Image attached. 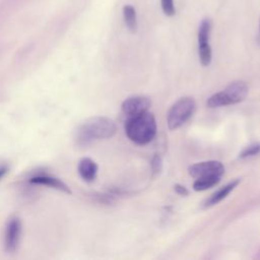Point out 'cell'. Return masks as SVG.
Wrapping results in <instances>:
<instances>
[{
  "label": "cell",
  "instance_id": "1",
  "mask_svg": "<svg viewBox=\"0 0 260 260\" xmlns=\"http://www.w3.org/2000/svg\"><path fill=\"white\" fill-rule=\"evenodd\" d=\"M116 132L117 125L114 120L104 116H95L79 125L76 130L75 140L78 145L85 146L96 140L111 138Z\"/></svg>",
  "mask_w": 260,
  "mask_h": 260
},
{
  "label": "cell",
  "instance_id": "2",
  "mask_svg": "<svg viewBox=\"0 0 260 260\" xmlns=\"http://www.w3.org/2000/svg\"><path fill=\"white\" fill-rule=\"evenodd\" d=\"M127 137L137 143L146 144L150 142L156 134V122L154 116L148 111L139 115L128 117L125 124Z\"/></svg>",
  "mask_w": 260,
  "mask_h": 260
},
{
  "label": "cell",
  "instance_id": "3",
  "mask_svg": "<svg viewBox=\"0 0 260 260\" xmlns=\"http://www.w3.org/2000/svg\"><path fill=\"white\" fill-rule=\"evenodd\" d=\"M248 91V85L244 81H234L221 91L212 94L207 100V106L209 108H218L241 103L247 98Z\"/></svg>",
  "mask_w": 260,
  "mask_h": 260
},
{
  "label": "cell",
  "instance_id": "4",
  "mask_svg": "<svg viewBox=\"0 0 260 260\" xmlns=\"http://www.w3.org/2000/svg\"><path fill=\"white\" fill-rule=\"evenodd\" d=\"M196 110V103L191 96H184L179 99L169 110L167 114L168 127L175 130L186 123L194 114Z\"/></svg>",
  "mask_w": 260,
  "mask_h": 260
},
{
  "label": "cell",
  "instance_id": "5",
  "mask_svg": "<svg viewBox=\"0 0 260 260\" xmlns=\"http://www.w3.org/2000/svg\"><path fill=\"white\" fill-rule=\"evenodd\" d=\"M188 172L196 179L204 177H221L224 173V167L218 160H207L190 166Z\"/></svg>",
  "mask_w": 260,
  "mask_h": 260
},
{
  "label": "cell",
  "instance_id": "6",
  "mask_svg": "<svg viewBox=\"0 0 260 260\" xmlns=\"http://www.w3.org/2000/svg\"><path fill=\"white\" fill-rule=\"evenodd\" d=\"M21 236V222L18 217H11L5 228L4 246L7 253H14L19 245Z\"/></svg>",
  "mask_w": 260,
  "mask_h": 260
},
{
  "label": "cell",
  "instance_id": "7",
  "mask_svg": "<svg viewBox=\"0 0 260 260\" xmlns=\"http://www.w3.org/2000/svg\"><path fill=\"white\" fill-rule=\"evenodd\" d=\"M150 105L151 101L148 96L136 94L124 100L121 105V110L126 116L133 117L148 111Z\"/></svg>",
  "mask_w": 260,
  "mask_h": 260
},
{
  "label": "cell",
  "instance_id": "8",
  "mask_svg": "<svg viewBox=\"0 0 260 260\" xmlns=\"http://www.w3.org/2000/svg\"><path fill=\"white\" fill-rule=\"evenodd\" d=\"M29 183L34 185H42V186H47L59 191H62L64 193L70 194L71 191L69 187L60 179L53 177L51 175H46V174H40L31 177L29 179Z\"/></svg>",
  "mask_w": 260,
  "mask_h": 260
},
{
  "label": "cell",
  "instance_id": "9",
  "mask_svg": "<svg viewBox=\"0 0 260 260\" xmlns=\"http://www.w3.org/2000/svg\"><path fill=\"white\" fill-rule=\"evenodd\" d=\"M240 179H236L230 183H228L226 185H224L223 187H221L220 189H218L216 192H214L213 194L210 195V197H208L204 203H203V207L207 208V207H211L217 203H219L221 200H223L224 198H226L229 196V194L240 184Z\"/></svg>",
  "mask_w": 260,
  "mask_h": 260
},
{
  "label": "cell",
  "instance_id": "10",
  "mask_svg": "<svg viewBox=\"0 0 260 260\" xmlns=\"http://www.w3.org/2000/svg\"><path fill=\"white\" fill-rule=\"evenodd\" d=\"M77 171L83 181L92 182L98 174V165L91 158L83 157L78 162Z\"/></svg>",
  "mask_w": 260,
  "mask_h": 260
},
{
  "label": "cell",
  "instance_id": "11",
  "mask_svg": "<svg viewBox=\"0 0 260 260\" xmlns=\"http://www.w3.org/2000/svg\"><path fill=\"white\" fill-rule=\"evenodd\" d=\"M123 16L127 28L131 32H135L137 29V17L135 8L132 5H125L123 7Z\"/></svg>",
  "mask_w": 260,
  "mask_h": 260
},
{
  "label": "cell",
  "instance_id": "12",
  "mask_svg": "<svg viewBox=\"0 0 260 260\" xmlns=\"http://www.w3.org/2000/svg\"><path fill=\"white\" fill-rule=\"evenodd\" d=\"M220 181V177H204L197 178L193 183V189L195 191H204L215 185Z\"/></svg>",
  "mask_w": 260,
  "mask_h": 260
},
{
  "label": "cell",
  "instance_id": "13",
  "mask_svg": "<svg viewBox=\"0 0 260 260\" xmlns=\"http://www.w3.org/2000/svg\"><path fill=\"white\" fill-rule=\"evenodd\" d=\"M212 21L210 18H203L198 27V44L209 43Z\"/></svg>",
  "mask_w": 260,
  "mask_h": 260
},
{
  "label": "cell",
  "instance_id": "14",
  "mask_svg": "<svg viewBox=\"0 0 260 260\" xmlns=\"http://www.w3.org/2000/svg\"><path fill=\"white\" fill-rule=\"evenodd\" d=\"M198 54H199L200 62L203 66H207L210 64L212 53H211V48L209 43L198 44Z\"/></svg>",
  "mask_w": 260,
  "mask_h": 260
},
{
  "label": "cell",
  "instance_id": "15",
  "mask_svg": "<svg viewBox=\"0 0 260 260\" xmlns=\"http://www.w3.org/2000/svg\"><path fill=\"white\" fill-rule=\"evenodd\" d=\"M260 153V143H252L248 146H246L241 152H240V158H247L254 155H257Z\"/></svg>",
  "mask_w": 260,
  "mask_h": 260
},
{
  "label": "cell",
  "instance_id": "16",
  "mask_svg": "<svg viewBox=\"0 0 260 260\" xmlns=\"http://www.w3.org/2000/svg\"><path fill=\"white\" fill-rule=\"evenodd\" d=\"M151 171H152V174L153 176H156L158 175L161 170H162V159H161V156L159 154H154L151 158Z\"/></svg>",
  "mask_w": 260,
  "mask_h": 260
},
{
  "label": "cell",
  "instance_id": "17",
  "mask_svg": "<svg viewBox=\"0 0 260 260\" xmlns=\"http://www.w3.org/2000/svg\"><path fill=\"white\" fill-rule=\"evenodd\" d=\"M160 5L164 13L167 16H173L176 12L175 6H174V0H160Z\"/></svg>",
  "mask_w": 260,
  "mask_h": 260
},
{
  "label": "cell",
  "instance_id": "18",
  "mask_svg": "<svg viewBox=\"0 0 260 260\" xmlns=\"http://www.w3.org/2000/svg\"><path fill=\"white\" fill-rule=\"evenodd\" d=\"M174 189H175V191H176L179 195H181V196H187V195L189 194L188 189H187L185 186L181 185V184H176V185L174 186Z\"/></svg>",
  "mask_w": 260,
  "mask_h": 260
},
{
  "label": "cell",
  "instance_id": "19",
  "mask_svg": "<svg viewBox=\"0 0 260 260\" xmlns=\"http://www.w3.org/2000/svg\"><path fill=\"white\" fill-rule=\"evenodd\" d=\"M7 172H8V167L6 165L0 166V180L6 175Z\"/></svg>",
  "mask_w": 260,
  "mask_h": 260
}]
</instances>
